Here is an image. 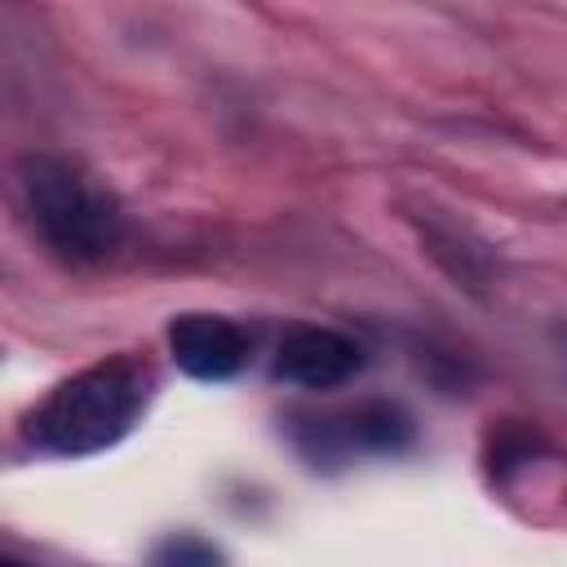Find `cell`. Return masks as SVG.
<instances>
[{"label": "cell", "instance_id": "cell-7", "mask_svg": "<svg viewBox=\"0 0 567 567\" xmlns=\"http://www.w3.org/2000/svg\"><path fill=\"white\" fill-rule=\"evenodd\" d=\"M554 346H558V354L567 359V319H563V323H554Z\"/></svg>", "mask_w": 567, "mask_h": 567}, {"label": "cell", "instance_id": "cell-5", "mask_svg": "<svg viewBox=\"0 0 567 567\" xmlns=\"http://www.w3.org/2000/svg\"><path fill=\"white\" fill-rule=\"evenodd\" d=\"M173 363L195 377V381H230L244 372L248 354H252V337L248 328H239L226 315H208V310H186L168 323L164 332Z\"/></svg>", "mask_w": 567, "mask_h": 567}, {"label": "cell", "instance_id": "cell-1", "mask_svg": "<svg viewBox=\"0 0 567 567\" xmlns=\"http://www.w3.org/2000/svg\"><path fill=\"white\" fill-rule=\"evenodd\" d=\"M155 394V368L137 354H106L62 377L27 416L22 443L40 456L80 461L115 447L137 430Z\"/></svg>", "mask_w": 567, "mask_h": 567}, {"label": "cell", "instance_id": "cell-2", "mask_svg": "<svg viewBox=\"0 0 567 567\" xmlns=\"http://www.w3.org/2000/svg\"><path fill=\"white\" fill-rule=\"evenodd\" d=\"M18 208L31 235L62 266H102L128 244V213L120 195L80 159L31 151L13 168Z\"/></svg>", "mask_w": 567, "mask_h": 567}, {"label": "cell", "instance_id": "cell-6", "mask_svg": "<svg viewBox=\"0 0 567 567\" xmlns=\"http://www.w3.org/2000/svg\"><path fill=\"white\" fill-rule=\"evenodd\" d=\"M151 558L155 563H177V567H186V563H217L221 558V549L213 545V540H204V536H195V532H173L168 540H159L155 549H151Z\"/></svg>", "mask_w": 567, "mask_h": 567}, {"label": "cell", "instance_id": "cell-4", "mask_svg": "<svg viewBox=\"0 0 567 567\" xmlns=\"http://www.w3.org/2000/svg\"><path fill=\"white\" fill-rule=\"evenodd\" d=\"M363 346L328 323H292L275 346V377L301 390H337L363 372Z\"/></svg>", "mask_w": 567, "mask_h": 567}, {"label": "cell", "instance_id": "cell-3", "mask_svg": "<svg viewBox=\"0 0 567 567\" xmlns=\"http://www.w3.org/2000/svg\"><path fill=\"white\" fill-rule=\"evenodd\" d=\"M288 439L310 465H350L359 456H399L416 439V421L394 399H359L319 412H292Z\"/></svg>", "mask_w": 567, "mask_h": 567}]
</instances>
